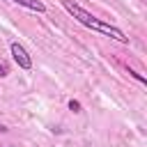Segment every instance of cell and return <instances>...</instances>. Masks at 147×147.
Listing matches in <instances>:
<instances>
[{"instance_id":"6da1fadb","label":"cell","mask_w":147,"mask_h":147,"mask_svg":"<svg viewBox=\"0 0 147 147\" xmlns=\"http://www.w3.org/2000/svg\"><path fill=\"white\" fill-rule=\"evenodd\" d=\"M60 2H62V7H64L80 25H85V28H90V30H94V32H101V34H106V37L119 41V44H129V37H126L117 25H110V23L96 18L94 14H90L87 9H83L80 5H76V2H71V0H60Z\"/></svg>"},{"instance_id":"7a4b0ae2","label":"cell","mask_w":147,"mask_h":147,"mask_svg":"<svg viewBox=\"0 0 147 147\" xmlns=\"http://www.w3.org/2000/svg\"><path fill=\"white\" fill-rule=\"evenodd\" d=\"M9 48H11V57H14V62H16L21 69H25V71H28V69H32V57L28 55V51H25L18 41H11V46H9Z\"/></svg>"},{"instance_id":"3957f363","label":"cell","mask_w":147,"mask_h":147,"mask_svg":"<svg viewBox=\"0 0 147 147\" xmlns=\"http://www.w3.org/2000/svg\"><path fill=\"white\" fill-rule=\"evenodd\" d=\"M11 2H16V5L30 9V11H37V14H44V11H46V5L39 2V0H11Z\"/></svg>"},{"instance_id":"277c9868","label":"cell","mask_w":147,"mask_h":147,"mask_svg":"<svg viewBox=\"0 0 147 147\" xmlns=\"http://www.w3.org/2000/svg\"><path fill=\"white\" fill-rule=\"evenodd\" d=\"M69 110H71V113H80L83 108H80V103H78V101H74V99H71V101H69Z\"/></svg>"},{"instance_id":"5b68a950","label":"cell","mask_w":147,"mask_h":147,"mask_svg":"<svg viewBox=\"0 0 147 147\" xmlns=\"http://www.w3.org/2000/svg\"><path fill=\"white\" fill-rule=\"evenodd\" d=\"M5 76H9V67H7V62L0 60V78H5Z\"/></svg>"},{"instance_id":"8992f818","label":"cell","mask_w":147,"mask_h":147,"mask_svg":"<svg viewBox=\"0 0 147 147\" xmlns=\"http://www.w3.org/2000/svg\"><path fill=\"white\" fill-rule=\"evenodd\" d=\"M129 74H131V76H133L136 80H140V83H147V78H145L142 74H138V71H133V69H129Z\"/></svg>"},{"instance_id":"52a82bcc","label":"cell","mask_w":147,"mask_h":147,"mask_svg":"<svg viewBox=\"0 0 147 147\" xmlns=\"http://www.w3.org/2000/svg\"><path fill=\"white\" fill-rule=\"evenodd\" d=\"M5 131H7V126H5V124H0V133H5Z\"/></svg>"}]
</instances>
